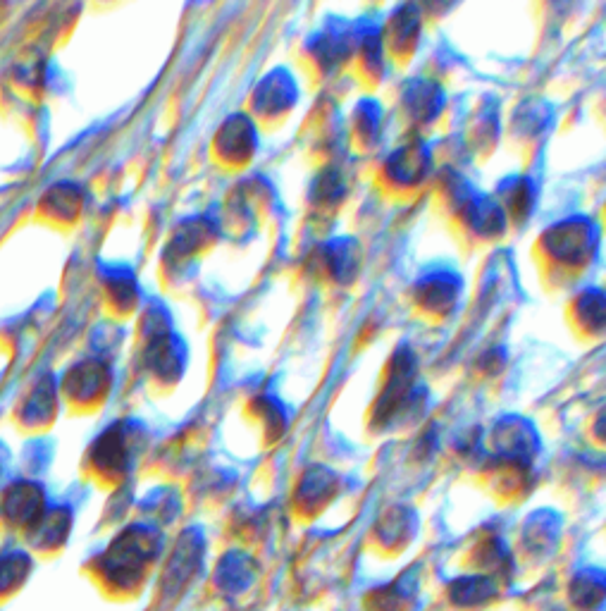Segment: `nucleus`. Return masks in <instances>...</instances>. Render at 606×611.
Returning <instances> with one entry per match:
<instances>
[{"instance_id": "obj_1", "label": "nucleus", "mask_w": 606, "mask_h": 611, "mask_svg": "<svg viewBox=\"0 0 606 611\" xmlns=\"http://www.w3.org/2000/svg\"><path fill=\"white\" fill-rule=\"evenodd\" d=\"M573 600L580 607H592L606 600V578L602 573H580L573 580Z\"/></svg>"}, {"instance_id": "obj_2", "label": "nucleus", "mask_w": 606, "mask_h": 611, "mask_svg": "<svg viewBox=\"0 0 606 611\" xmlns=\"http://www.w3.org/2000/svg\"><path fill=\"white\" fill-rule=\"evenodd\" d=\"M454 600L456 604H482L494 597V585L487 578H466L456 580L454 585Z\"/></svg>"}]
</instances>
